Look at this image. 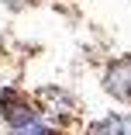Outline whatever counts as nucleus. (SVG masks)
<instances>
[{
  "label": "nucleus",
  "instance_id": "f257e3e1",
  "mask_svg": "<svg viewBox=\"0 0 131 135\" xmlns=\"http://www.w3.org/2000/svg\"><path fill=\"white\" fill-rule=\"evenodd\" d=\"M4 107H7L4 114H7V121H11L14 128H17V125H24V121H31V118H38V114L31 111V104H24L14 90H7V94H4Z\"/></svg>",
  "mask_w": 131,
  "mask_h": 135
},
{
  "label": "nucleus",
  "instance_id": "7ed1b4c3",
  "mask_svg": "<svg viewBox=\"0 0 131 135\" xmlns=\"http://www.w3.org/2000/svg\"><path fill=\"white\" fill-rule=\"evenodd\" d=\"M17 135H55V132H52L45 121H38V118H31V121H24V125H17L14 128Z\"/></svg>",
  "mask_w": 131,
  "mask_h": 135
},
{
  "label": "nucleus",
  "instance_id": "f03ea898",
  "mask_svg": "<svg viewBox=\"0 0 131 135\" xmlns=\"http://www.w3.org/2000/svg\"><path fill=\"white\" fill-rule=\"evenodd\" d=\"M86 135H131V118H121V114H114V118H100L97 125H90Z\"/></svg>",
  "mask_w": 131,
  "mask_h": 135
}]
</instances>
